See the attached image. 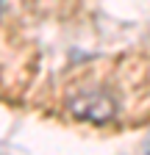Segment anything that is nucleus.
<instances>
[{
    "instance_id": "1",
    "label": "nucleus",
    "mask_w": 150,
    "mask_h": 155,
    "mask_svg": "<svg viewBox=\"0 0 150 155\" xmlns=\"http://www.w3.org/2000/svg\"><path fill=\"white\" fill-rule=\"evenodd\" d=\"M0 11H3V0H0Z\"/></svg>"
}]
</instances>
